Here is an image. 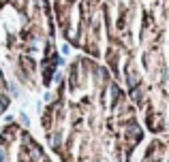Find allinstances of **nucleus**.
Here are the masks:
<instances>
[{"mask_svg": "<svg viewBox=\"0 0 169 162\" xmlns=\"http://www.w3.org/2000/svg\"><path fill=\"white\" fill-rule=\"evenodd\" d=\"M71 53V47L69 45H62V56H69Z\"/></svg>", "mask_w": 169, "mask_h": 162, "instance_id": "f257e3e1", "label": "nucleus"}]
</instances>
